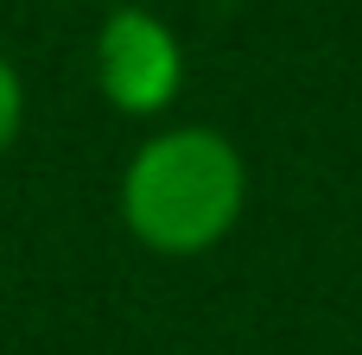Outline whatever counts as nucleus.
Masks as SVG:
<instances>
[{
	"label": "nucleus",
	"mask_w": 362,
	"mask_h": 355,
	"mask_svg": "<svg viewBox=\"0 0 362 355\" xmlns=\"http://www.w3.org/2000/svg\"><path fill=\"white\" fill-rule=\"evenodd\" d=\"M121 229L159 260H197L223 248L248 216V152L204 121L153 127L115 184Z\"/></svg>",
	"instance_id": "obj_1"
},
{
	"label": "nucleus",
	"mask_w": 362,
	"mask_h": 355,
	"mask_svg": "<svg viewBox=\"0 0 362 355\" xmlns=\"http://www.w3.org/2000/svg\"><path fill=\"white\" fill-rule=\"evenodd\" d=\"M95 89L127 121H159L185 95V44L153 6H115L89 44Z\"/></svg>",
	"instance_id": "obj_2"
},
{
	"label": "nucleus",
	"mask_w": 362,
	"mask_h": 355,
	"mask_svg": "<svg viewBox=\"0 0 362 355\" xmlns=\"http://www.w3.org/2000/svg\"><path fill=\"white\" fill-rule=\"evenodd\" d=\"M19 127H25V76H19V64L0 51V159L19 146Z\"/></svg>",
	"instance_id": "obj_3"
}]
</instances>
